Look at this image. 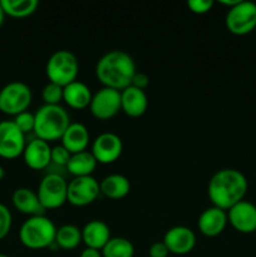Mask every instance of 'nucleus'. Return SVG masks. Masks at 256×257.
Segmentation results:
<instances>
[{
    "label": "nucleus",
    "mask_w": 256,
    "mask_h": 257,
    "mask_svg": "<svg viewBox=\"0 0 256 257\" xmlns=\"http://www.w3.org/2000/svg\"><path fill=\"white\" fill-rule=\"evenodd\" d=\"M92 155L98 163L110 165L120 157L123 152V142L118 135L113 132L100 133L92 143Z\"/></svg>",
    "instance_id": "12"
},
{
    "label": "nucleus",
    "mask_w": 256,
    "mask_h": 257,
    "mask_svg": "<svg viewBox=\"0 0 256 257\" xmlns=\"http://www.w3.org/2000/svg\"><path fill=\"white\" fill-rule=\"evenodd\" d=\"M4 177H5V170L3 166H0V181H2Z\"/></svg>",
    "instance_id": "37"
},
{
    "label": "nucleus",
    "mask_w": 256,
    "mask_h": 257,
    "mask_svg": "<svg viewBox=\"0 0 256 257\" xmlns=\"http://www.w3.org/2000/svg\"><path fill=\"white\" fill-rule=\"evenodd\" d=\"M98 162L92 155V152L83 151V152L74 153L70 156L69 162L67 165V170L74 177H87L92 176L95 171Z\"/></svg>",
    "instance_id": "23"
},
{
    "label": "nucleus",
    "mask_w": 256,
    "mask_h": 257,
    "mask_svg": "<svg viewBox=\"0 0 256 257\" xmlns=\"http://www.w3.org/2000/svg\"><path fill=\"white\" fill-rule=\"evenodd\" d=\"M148 108V97L145 90L130 85L120 90V110L125 115L138 118L146 113Z\"/></svg>",
    "instance_id": "17"
},
{
    "label": "nucleus",
    "mask_w": 256,
    "mask_h": 257,
    "mask_svg": "<svg viewBox=\"0 0 256 257\" xmlns=\"http://www.w3.org/2000/svg\"><path fill=\"white\" fill-rule=\"evenodd\" d=\"M27 146L25 135L13 120L0 122V157L14 160L23 156Z\"/></svg>",
    "instance_id": "10"
},
{
    "label": "nucleus",
    "mask_w": 256,
    "mask_h": 257,
    "mask_svg": "<svg viewBox=\"0 0 256 257\" xmlns=\"http://www.w3.org/2000/svg\"><path fill=\"white\" fill-rule=\"evenodd\" d=\"M70 156L72 155H70V153L68 152L62 145L55 146V147L52 148V162L54 163V165L64 166V167H67Z\"/></svg>",
    "instance_id": "31"
},
{
    "label": "nucleus",
    "mask_w": 256,
    "mask_h": 257,
    "mask_svg": "<svg viewBox=\"0 0 256 257\" xmlns=\"http://www.w3.org/2000/svg\"><path fill=\"white\" fill-rule=\"evenodd\" d=\"M133 87L138 88V89H142L145 90L146 88L150 85V77H148L146 73H142V72H137L135 74V77H133L132 79V84Z\"/></svg>",
    "instance_id": "33"
},
{
    "label": "nucleus",
    "mask_w": 256,
    "mask_h": 257,
    "mask_svg": "<svg viewBox=\"0 0 256 257\" xmlns=\"http://www.w3.org/2000/svg\"><path fill=\"white\" fill-rule=\"evenodd\" d=\"M136 73L135 60L124 50H109L99 58L95 65V75L103 87L119 92L132 84Z\"/></svg>",
    "instance_id": "2"
},
{
    "label": "nucleus",
    "mask_w": 256,
    "mask_h": 257,
    "mask_svg": "<svg viewBox=\"0 0 256 257\" xmlns=\"http://www.w3.org/2000/svg\"><path fill=\"white\" fill-rule=\"evenodd\" d=\"M163 242L167 246L170 253L173 255H187L195 248L196 235L190 227L175 226L166 231Z\"/></svg>",
    "instance_id": "14"
},
{
    "label": "nucleus",
    "mask_w": 256,
    "mask_h": 257,
    "mask_svg": "<svg viewBox=\"0 0 256 257\" xmlns=\"http://www.w3.org/2000/svg\"><path fill=\"white\" fill-rule=\"evenodd\" d=\"M100 193L110 200L124 198L131 191V182L125 176L113 173L107 176L99 182Z\"/></svg>",
    "instance_id": "22"
},
{
    "label": "nucleus",
    "mask_w": 256,
    "mask_h": 257,
    "mask_svg": "<svg viewBox=\"0 0 256 257\" xmlns=\"http://www.w3.org/2000/svg\"><path fill=\"white\" fill-rule=\"evenodd\" d=\"M79 257H103L102 256V251L95 250V248H89L85 247L84 250L82 251Z\"/></svg>",
    "instance_id": "34"
},
{
    "label": "nucleus",
    "mask_w": 256,
    "mask_h": 257,
    "mask_svg": "<svg viewBox=\"0 0 256 257\" xmlns=\"http://www.w3.org/2000/svg\"><path fill=\"white\" fill-rule=\"evenodd\" d=\"M37 193L45 210H55L67 202L68 182L58 173H48L40 181Z\"/></svg>",
    "instance_id": "7"
},
{
    "label": "nucleus",
    "mask_w": 256,
    "mask_h": 257,
    "mask_svg": "<svg viewBox=\"0 0 256 257\" xmlns=\"http://www.w3.org/2000/svg\"><path fill=\"white\" fill-rule=\"evenodd\" d=\"M57 227L47 216H33L23 222L19 230V240L30 250L49 248L55 242Z\"/></svg>",
    "instance_id": "4"
},
{
    "label": "nucleus",
    "mask_w": 256,
    "mask_h": 257,
    "mask_svg": "<svg viewBox=\"0 0 256 257\" xmlns=\"http://www.w3.org/2000/svg\"><path fill=\"white\" fill-rule=\"evenodd\" d=\"M45 73L49 82L55 83L60 87H65L77 80L78 73H79L78 58L70 50H57L48 59Z\"/></svg>",
    "instance_id": "5"
},
{
    "label": "nucleus",
    "mask_w": 256,
    "mask_h": 257,
    "mask_svg": "<svg viewBox=\"0 0 256 257\" xmlns=\"http://www.w3.org/2000/svg\"><path fill=\"white\" fill-rule=\"evenodd\" d=\"M42 99L44 104L58 105L63 100V87L49 82L43 88Z\"/></svg>",
    "instance_id": "27"
},
{
    "label": "nucleus",
    "mask_w": 256,
    "mask_h": 257,
    "mask_svg": "<svg viewBox=\"0 0 256 257\" xmlns=\"http://www.w3.org/2000/svg\"><path fill=\"white\" fill-rule=\"evenodd\" d=\"M34 115L35 136L48 143L60 140L70 124L69 114L60 104L42 105Z\"/></svg>",
    "instance_id": "3"
},
{
    "label": "nucleus",
    "mask_w": 256,
    "mask_h": 257,
    "mask_svg": "<svg viewBox=\"0 0 256 257\" xmlns=\"http://www.w3.org/2000/svg\"><path fill=\"white\" fill-rule=\"evenodd\" d=\"M82 242V230L75 225H63L57 228L55 243L63 250H74Z\"/></svg>",
    "instance_id": "24"
},
{
    "label": "nucleus",
    "mask_w": 256,
    "mask_h": 257,
    "mask_svg": "<svg viewBox=\"0 0 256 257\" xmlns=\"http://www.w3.org/2000/svg\"><path fill=\"white\" fill-rule=\"evenodd\" d=\"M247 188V180L241 171L222 168L213 173L208 181L207 195L212 206L228 211L245 198Z\"/></svg>",
    "instance_id": "1"
},
{
    "label": "nucleus",
    "mask_w": 256,
    "mask_h": 257,
    "mask_svg": "<svg viewBox=\"0 0 256 257\" xmlns=\"http://www.w3.org/2000/svg\"><path fill=\"white\" fill-rule=\"evenodd\" d=\"M89 110L97 119H110L120 110V92L112 88H100L93 94Z\"/></svg>",
    "instance_id": "11"
},
{
    "label": "nucleus",
    "mask_w": 256,
    "mask_h": 257,
    "mask_svg": "<svg viewBox=\"0 0 256 257\" xmlns=\"http://www.w3.org/2000/svg\"><path fill=\"white\" fill-rule=\"evenodd\" d=\"M12 202L19 212L28 215L29 217H33V216H42L45 212V208L40 203L38 193L35 191H33L32 188H17L13 192Z\"/></svg>",
    "instance_id": "18"
},
{
    "label": "nucleus",
    "mask_w": 256,
    "mask_h": 257,
    "mask_svg": "<svg viewBox=\"0 0 256 257\" xmlns=\"http://www.w3.org/2000/svg\"><path fill=\"white\" fill-rule=\"evenodd\" d=\"M62 146L70 153L83 152L87 151L88 145H89L90 136L88 132V128L83 123H70L69 127L64 132V135L60 138Z\"/></svg>",
    "instance_id": "20"
},
{
    "label": "nucleus",
    "mask_w": 256,
    "mask_h": 257,
    "mask_svg": "<svg viewBox=\"0 0 256 257\" xmlns=\"http://www.w3.org/2000/svg\"><path fill=\"white\" fill-rule=\"evenodd\" d=\"M32 99L29 85L19 80L10 82L0 89V112L15 117L28 110Z\"/></svg>",
    "instance_id": "6"
},
{
    "label": "nucleus",
    "mask_w": 256,
    "mask_h": 257,
    "mask_svg": "<svg viewBox=\"0 0 256 257\" xmlns=\"http://www.w3.org/2000/svg\"><path fill=\"white\" fill-rule=\"evenodd\" d=\"M228 223L240 233L256 231V206L250 201L242 200L227 211Z\"/></svg>",
    "instance_id": "13"
},
{
    "label": "nucleus",
    "mask_w": 256,
    "mask_h": 257,
    "mask_svg": "<svg viewBox=\"0 0 256 257\" xmlns=\"http://www.w3.org/2000/svg\"><path fill=\"white\" fill-rule=\"evenodd\" d=\"M13 122L15 123V125H17V127L19 128L23 133H24V135H27V133H29V132H34L35 115L33 114V113L28 112V110H25V112L15 115V118L13 119Z\"/></svg>",
    "instance_id": "28"
},
{
    "label": "nucleus",
    "mask_w": 256,
    "mask_h": 257,
    "mask_svg": "<svg viewBox=\"0 0 256 257\" xmlns=\"http://www.w3.org/2000/svg\"><path fill=\"white\" fill-rule=\"evenodd\" d=\"M92 92L85 83L74 80L70 84L63 87V100L68 107L73 109H85L92 100Z\"/></svg>",
    "instance_id": "21"
},
{
    "label": "nucleus",
    "mask_w": 256,
    "mask_h": 257,
    "mask_svg": "<svg viewBox=\"0 0 256 257\" xmlns=\"http://www.w3.org/2000/svg\"><path fill=\"white\" fill-rule=\"evenodd\" d=\"M5 15L13 18H27L37 12L38 0H0Z\"/></svg>",
    "instance_id": "25"
},
{
    "label": "nucleus",
    "mask_w": 256,
    "mask_h": 257,
    "mask_svg": "<svg viewBox=\"0 0 256 257\" xmlns=\"http://www.w3.org/2000/svg\"><path fill=\"white\" fill-rule=\"evenodd\" d=\"M241 0H220V4H222V5H226V7H228V9H230V8H232V7H235L236 4H238V3H240Z\"/></svg>",
    "instance_id": "35"
},
{
    "label": "nucleus",
    "mask_w": 256,
    "mask_h": 257,
    "mask_svg": "<svg viewBox=\"0 0 256 257\" xmlns=\"http://www.w3.org/2000/svg\"><path fill=\"white\" fill-rule=\"evenodd\" d=\"M187 7L195 14L202 15L212 9L213 0H188Z\"/></svg>",
    "instance_id": "30"
},
{
    "label": "nucleus",
    "mask_w": 256,
    "mask_h": 257,
    "mask_svg": "<svg viewBox=\"0 0 256 257\" xmlns=\"http://www.w3.org/2000/svg\"><path fill=\"white\" fill-rule=\"evenodd\" d=\"M103 257H133L135 246L125 237H110L102 248Z\"/></svg>",
    "instance_id": "26"
},
{
    "label": "nucleus",
    "mask_w": 256,
    "mask_h": 257,
    "mask_svg": "<svg viewBox=\"0 0 256 257\" xmlns=\"http://www.w3.org/2000/svg\"><path fill=\"white\" fill-rule=\"evenodd\" d=\"M13 225V216L9 208L0 203V240L5 238L10 232Z\"/></svg>",
    "instance_id": "29"
},
{
    "label": "nucleus",
    "mask_w": 256,
    "mask_h": 257,
    "mask_svg": "<svg viewBox=\"0 0 256 257\" xmlns=\"http://www.w3.org/2000/svg\"><path fill=\"white\" fill-rule=\"evenodd\" d=\"M226 28L233 35H247L256 30V4L241 0L230 8L225 18Z\"/></svg>",
    "instance_id": "8"
},
{
    "label": "nucleus",
    "mask_w": 256,
    "mask_h": 257,
    "mask_svg": "<svg viewBox=\"0 0 256 257\" xmlns=\"http://www.w3.org/2000/svg\"><path fill=\"white\" fill-rule=\"evenodd\" d=\"M227 223V211L211 206L202 211L198 217L197 227L206 237H216L225 231Z\"/></svg>",
    "instance_id": "15"
},
{
    "label": "nucleus",
    "mask_w": 256,
    "mask_h": 257,
    "mask_svg": "<svg viewBox=\"0 0 256 257\" xmlns=\"http://www.w3.org/2000/svg\"><path fill=\"white\" fill-rule=\"evenodd\" d=\"M110 237V228L104 221L92 220L82 228V242L89 248L102 251Z\"/></svg>",
    "instance_id": "19"
},
{
    "label": "nucleus",
    "mask_w": 256,
    "mask_h": 257,
    "mask_svg": "<svg viewBox=\"0 0 256 257\" xmlns=\"http://www.w3.org/2000/svg\"><path fill=\"white\" fill-rule=\"evenodd\" d=\"M148 253H150V257H167L170 255V251L163 241H157L151 245Z\"/></svg>",
    "instance_id": "32"
},
{
    "label": "nucleus",
    "mask_w": 256,
    "mask_h": 257,
    "mask_svg": "<svg viewBox=\"0 0 256 257\" xmlns=\"http://www.w3.org/2000/svg\"><path fill=\"white\" fill-rule=\"evenodd\" d=\"M4 19H5V13H4V10H3L2 3H0V28H2L3 23H4Z\"/></svg>",
    "instance_id": "36"
},
{
    "label": "nucleus",
    "mask_w": 256,
    "mask_h": 257,
    "mask_svg": "<svg viewBox=\"0 0 256 257\" xmlns=\"http://www.w3.org/2000/svg\"><path fill=\"white\" fill-rule=\"evenodd\" d=\"M23 158L25 165L32 170H44L52 163V147L45 141L34 138L25 146Z\"/></svg>",
    "instance_id": "16"
},
{
    "label": "nucleus",
    "mask_w": 256,
    "mask_h": 257,
    "mask_svg": "<svg viewBox=\"0 0 256 257\" xmlns=\"http://www.w3.org/2000/svg\"><path fill=\"white\" fill-rule=\"evenodd\" d=\"M0 257H10V256H8V255H4V253H0Z\"/></svg>",
    "instance_id": "38"
},
{
    "label": "nucleus",
    "mask_w": 256,
    "mask_h": 257,
    "mask_svg": "<svg viewBox=\"0 0 256 257\" xmlns=\"http://www.w3.org/2000/svg\"><path fill=\"white\" fill-rule=\"evenodd\" d=\"M255 32H256V30H255Z\"/></svg>",
    "instance_id": "39"
},
{
    "label": "nucleus",
    "mask_w": 256,
    "mask_h": 257,
    "mask_svg": "<svg viewBox=\"0 0 256 257\" xmlns=\"http://www.w3.org/2000/svg\"><path fill=\"white\" fill-rule=\"evenodd\" d=\"M99 193V182L93 176L74 177L68 183L67 202L75 207H84L94 202Z\"/></svg>",
    "instance_id": "9"
}]
</instances>
